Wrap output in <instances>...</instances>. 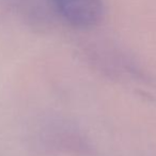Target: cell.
<instances>
[{
	"mask_svg": "<svg viewBox=\"0 0 156 156\" xmlns=\"http://www.w3.org/2000/svg\"><path fill=\"white\" fill-rule=\"evenodd\" d=\"M29 139L31 146L41 152L77 156L92 153V146L85 134L74 123L60 118H48L40 121L31 129Z\"/></svg>",
	"mask_w": 156,
	"mask_h": 156,
	"instance_id": "6da1fadb",
	"label": "cell"
},
{
	"mask_svg": "<svg viewBox=\"0 0 156 156\" xmlns=\"http://www.w3.org/2000/svg\"><path fill=\"white\" fill-rule=\"evenodd\" d=\"M58 14L69 25L88 29L101 21L104 13L102 0H52Z\"/></svg>",
	"mask_w": 156,
	"mask_h": 156,
	"instance_id": "7a4b0ae2",
	"label": "cell"
}]
</instances>
